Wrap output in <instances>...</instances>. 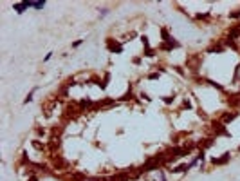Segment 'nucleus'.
I'll return each instance as SVG.
<instances>
[{
	"label": "nucleus",
	"instance_id": "obj_9",
	"mask_svg": "<svg viewBox=\"0 0 240 181\" xmlns=\"http://www.w3.org/2000/svg\"><path fill=\"white\" fill-rule=\"evenodd\" d=\"M134 98H136V96H134V93H132V85H130L128 87V91L119 98V102H130V100H134Z\"/></svg>",
	"mask_w": 240,
	"mask_h": 181
},
{
	"label": "nucleus",
	"instance_id": "obj_17",
	"mask_svg": "<svg viewBox=\"0 0 240 181\" xmlns=\"http://www.w3.org/2000/svg\"><path fill=\"white\" fill-rule=\"evenodd\" d=\"M36 134H38V136H47V129H43V127H36Z\"/></svg>",
	"mask_w": 240,
	"mask_h": 181
},
{
	"label": "nucleus",
	"instance_id": "obj_8",
	"mask_svg": "<svg viewBox=\"0 0 240 181\" xmlns=\"http://www.w3.org/2000/svg\"><path fill=\"white\" fill-rule=\"evenodd\" d=\"M195 20L206 22V24H208V22L211 20V13H209V11H206V13H197V15H195Z\"/></svg>",
	"mask_w": 240,
	"mask_h": 181
},
{
	"label": "nucleus",
	"instance_id": "obj_3",
	"mask_svg": "<svg viewBox=\"0 0 240 181\" xmlns=\"http://www.w3.org/2000/svg\"><path fill=\"white\" fill-rule=\"evenodd\" d=\"M231 161V152H224L220 158H211L209 163L213 165V167H222V165H226V163H229Z\"/></svg>",
	"mask_w": 240,
	"mask_h": 181
},
{
	"label": "nucleus",
	"instance_id": "obj_13",
	"mask_svg": "<svg viewBox=\"0 0 240 181\" xmlns=\"http://www.w3.org/2000/svg\"><path fill=\"white\" fill-rule=\"evenodd\" d=\"M45 0H42V2H31V7H34V9H43L45 7Z\"/></svg>",
	"mask_w": 240,
	"mask_h": 181
},
{
	"label": "nucleus",
	"instance_id": "obj_4",
	"mask_svg": "<svg viewBox=\"0 0 240 181\" xmlns=\"http://www.w3.org/2000/svg\"><path fill=\"white\" fill-rule=\"evenodd\" d=\"M197 145H199V150H204V152H206L208 149H211V147L215 145V138H213V136H208V138L197 141Z\"/></svg>",
	"mask_w": 240,
	"mask_h": 181
},
{
	"label": "nucleus",
	"instance_id": "obj_7",
	"mask_svg": "<svg viewBox=\"0 0 240 181\" xmlns=\"http://www.w3.org/2000/svg\"><path fill=\"white\" fill-rule=\"evenodd\" d=\"M190 169H191L190 163H179V165H175V167H172L170 172H172V174H181V172H188Z\"/></svg>",
	"mask_w": 240,
	"mask_h": 181
},
{
	"label": "nucleus",
	"instance_id": "obj_20",
	"mask_svg": "<svg viewBox=\"0 0 240 181\" xmlns=\"http://www.w3.org/2000/svg\"><path fill=\"white\" fill-rule=\"evenodd\" d=\"M25 181H40V176H38V174H33V176H29Z\"/></svg>",
	"mask_w": 240,
	"mask_h": 181
},
{
	"label": "nucleus",
	"instance_id": "obj_15",
	"mask_svg": "<svg viewBox=\"0 0 240 181\" xmlns=\"http://www.w3.org/2000/svg\"><path fill=\"white\" fill-rule=\"evenodd\" d=\"M159 75H161L159 71H154V73H148L146 78H148V80H159Z\"/></svg>",
	"mask_w": 240,
	"mask_h": 181
},
{
	"label": "nucleus",
	"instance_id": "obj_26",
	"mask_svg": "<svg viewBox=\"0 0 240 181\" xmlns=\"http://www.w3.org/2000/svg\"><path fill=\"white\" fill-rule=\"evenodd\" d=\"M237 150H238V154H240V145H238V149H237Z\"/></svg>",
	"mask_w": 240,
	"mask_h": 181
},
{
	"label": "nucleus",
	"instance_id": "obj_10",
	"mask_svg": "<svg viewBox=\"0 0 240 181\" xmlns=\"http://www.w3.org/2000/svg\"><path fill=\"white\" fill-rule=\"evenodd\" d=\"M31 145L34 147L36 150H40V152H43V150H47V145L45 143H40V139H33L31 141Z\"/></svg>",
	"mask_w": 240,
	"mask_h": 181
},
{
	"label": "nucleus",
	"instance_id": "obj_19",
	"mask_svg": "<svg viewBox=\"0 0 240 181\" xmlns=\"http://www.w3.org/2000/svg\"><path fill=\"white\" fill-rule=\"evenodd\" d=\"M173 100H175V98H173V94H172V96H163V102H164L166 105H170V103H173Z\"/></svg>",
	"mask_w": 240,
	"mask_h": 181
},
{
	"label": "nucleus",
	"instance_id": "obj_14",
	"mask_svg": "<svg viewBox=\"0 0 240 181\" xmlns=\"http://www.w3.org/2000/svg\"><path fill=\"white\" fill-rule=\"evenodd\" d=\"M229 18H233V20H238L240 18V9H237V11H231L229 15H228Z\"/></svg>",
	"mask_w": 240,
	"mask_h": 181
},
{
	"label": "nucleus",
	"instance_id": "obj_11",
	"mask_svg": "<svg viewBox=\"0 0 240 181\" xmlns=\"http://www.w3.org/2000/svg\"><path fill=\"white\" fill-rule=\"evenodd\" d=\"M36 91H38V87H33V89H31V93H29V94L25 96V100H24V103H25V105L33 102V96H34V93H36Z\"/></svg>",
	"mask_w": 240,
	"mask_h": 181
},
{
	"label": "nucleus",
	"instance_id": "obj_24",
	"mask_svg": "<svg viewBox=\"0 0 240 181\" xmlns=\"http://www.w3.org/2000/svg\"><path fill=\"white\" fill-rule=\"evenodd\" d=\"M83 42H85V40H76V42L72 43V47H80V45H81Z\"/></svg>",
	"mask_w": 240,
	"mask_h": 181
},
{
	"label": "nucleus",
	"instance_id": "obj_1",
	"mask_svg": "<svg viewBox=\"0 0 240 181\" xmlns=\"http://www.w3.org/2000/svg\"><path fill=\"white\" fill-rule=\"evenodd\" d=\"M238 111H228V112H222L219 118L220 123H224V125H228V123H231V121H235L237 118H238Z\"/></svg>",
	"mask_w": 240,
	"mask_h": 181
},
{
	"label": "nucleus",
	"instance_id": "obj_6",
	"mask_svg": "<svg viewBox=\"0 0 240 181\" xmlns=\"http://www.w3.org/2000/svg\"><path fill=\"white\" fill-rule=\"evenodd\" d=\"M31 7V0H24V2H16V4H13V11H16L18 15H22L24 11H27Z\"/></svg>",
	"mask_w": 240,
	"mask_h": 181
},
{
	"label": "nucleus",
	"instance_id": "obj_25",
	"mask_svg": "<svg viewBox=\"0 0 240 181\" xmlns=\"http://www.w3.org/2000/svg\"><path fill=\"white\" fill-rule=\"evenodd\" d=\"M132 62H134V64H136V65H139V64H141V58H139V56H136V58H134Z\"/></svg>",
	"mask_w": 240,
	"mask_h": 181
},
{
	"label": "nucleus",
	"instance_id": "obj_21",
	"mask_svg": "<svg viewBox=\"0 0 240 181\" xmlns=\"http://www.w3.org/2000/svg\"><path fill=\"white\" fill-rule=\"evenodd\" d=\"M182 107H184V109H193V107H191V103H190L188 100H182Z\"/></svg>",
	"mask_w": 240,
	"mask_h": 181
},
{
	"label": "nucleus",
	"instance_id": "obj_22",
	"mask_svg": "<svg viewBox=\"0 0 240 181\" xmlns=\"http://www.w3.org/2000/svg\"><path fill=\"white\" fill-rule=\"evenodd\" d=\"M137 98H145L146 102H150V98H148V94H146V93H139V94H137Z\"/></svg>",
	"mask_w": 240,
	"mask_h": 181
},
{
	"label": "nucleus",
	"instance_id": "obj_23",
	"mask_svg": "<svg viewBox=\"0 0 240 181\" xmlns=\"http://www.w3.org/2000/svg\"><path fill=\"white\" fill-rule=\"evenodd\" d=\"M52 54H54V53H47V54H45V58H43V62H49V60L52 58Z\"/></svg>",
	"mask_w": 240,
	"mask_h": 181
},
{
	"label": "nucleus",
	"instance_id": "obj_16",
	"mask_svg": "<svg viewBox=\"0 0 240 181\" xmlns=\"http://www.w3.org/2000/svg\"><path fill=\"white\" fill-rule=\"evenodd\" d=\"M145 56H148V58H150V56H154V54H155V49H152V47H145Z\"/></svg>",
	"mask_w": 240,
	"mask_h": 181
},
{
	"label": "nucleus",
	"instance_id": "obj_18",
	"mask_svg": "<svg viewBox=\"0 0 240 181\" xmlns=\"http://www.w3.org/2000/svg\"><path fill=\"white\" fill-rule=\"evenodd\" d=\"M108 80H110V73H107L103 78V84H101V89H107V85H108Z\"/></svg>",
	"mask_w": 240,
	"mask_h": 181
},
{
	"label": "nucleus",
	"instance_id": "obj_5",
	"mask_svg": "<svg viewBox=\"0 0 240 181\" xmlns=\"http://www.w3.org/2000/svg\"><path fill=\"white\" fill-rule=\"evenodd\" d=\"M226 51V47H224V43H222V40H217V43H213V45H209L208 49H206V53L208 54H220Z\"/></svg>",
	"mask_w": 240,
	"mask_h": 181
},
{
	"label": "nucleus",
	"instance_id": "obj_12",
	"mask_svg": "<svg viewBox=\"0 0 240 181\" xmlns=\"http://www.w3.org/2000/svg\"><path fill=\"white\" fill-rule=\"evenodd\" d=\"M157 49H159V51H164V53H170V51L173 49V45H170V43H164V42H163L159 47H157Z\"/></svg>",
	"mask_w": 240,
	"mask_h": 181
},
{
	"label": "nucleus",
	"instance_id": "obj_2",
	"mask_svg": "<svg viewBox=\"0 0 240 181\" xmlns=\"http://www.w3.org/2000/svg\"><path fill=\"white\" fill-rule=\"evenodd\" d=\"M107 49H108L110 53L121 54L123 53V43H119L117 40H114V38H107Z\"/></svg>",
	"mask_w": 240,
	"mask_h": 181
}]
</instances>
